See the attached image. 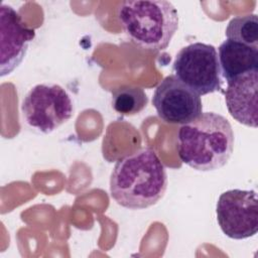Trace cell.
Segmentation results:
<instances>
[{"instance_id":"1","label":"cell","mask_w":258,"mask_h":258,"mask_svg":"<svg viewBox=\"0 0 258 258\" xmlns=\"http://www.w3.org/2000/svg\"><path fill=\"white\" fill-rule=\"evenodd\" d=\"M167 183L166 170L158 155L143 147L117 161L110 177V195L124 208L141 210L161 200Z\"/></svg>"},{"instance_id":"2","label":"cell","mask_w":258,"mask_h":258,"mask_svg":"<svg viewBox=\"0 0 258 258\" xmlns=\"http://www.w3.org/2000/svg\"><path fill=\"white\" fill-rule=\"evenodd\" d=\"M176 149L180 160L200 171L223 167L234 148V132L228 119L215 112L202 113L177 132Z\"/></svg>"},{"instance_id":"3","label":"cell","mask_w":258,"mask_h":258,"mask_svg":"<svg viewBox=\"0 0 258 258\" xmlns=\"http://www.w3.org/2000/svg\"><path fill=\"white\" fill-rule=\"evenodd\" d=\"M117 18L135 45L153 52L165 49L178 28L177 11L166 0L123 1Z\"/></svg>"},{"instance_id":"4","label":"cell","mask_w":258,"mask_h":258,"mask_svg":"<svg viewBox=\"0 0 258 258\" xmlns=\"http://www.w3.org/2000/svg\"><path fill=\"white\" fill-rule=\"evenodd\" d=\"M21 113L30 127L48 134L71 119L74 106L70 95L62 87L39 84L25 95Z\"/></svg>"},{"instance_id":"5","label":"cell","mask_w":258,"mask_h":258,"mask_svg":"<svg viewBox=\"0 0 258 258\" xmlns=\"http://www.w3.org/2000/svg\"><path fill=\"white\" fill-rule=\"evenodd\" d=\"M173 72L180 82L200 96L221 90L218 52L212 44L195 42L182 47L173 61Z\"/></svg>"},{"instance_id":"6","label":"cell","mask_w":258,"mask_h":258,"mask_svg":"<svg viewBox=\"0 0 258 258\" xmlns=\"http://www.w3.org/2000/svg\"><path fill=\"white\" fill-rule=\"evenodd\" d=\"M217 221L229 238L243 240L258 232V200L255 190L230 189L218 200Z\"/></svg>"},{"instance_id":"7","label":"cell","mask_w":258,"mask_h":258,"mask_svg":"<svg viewBox=\"0 0 258 258\" xmlns=\"http://www.w3.org/2000/svg\"><path fill=\"white\" fill-rule=\"evenodd\" d=\"M152 105L158 117L168 124H186L203 113L200 95L174 75L165 77L155 88Z\"/></svg>"},{"instance_id":"8","label":"cell","mask_w":258,"mask_h":258,"mask_svg":"<svg viewBox=\"0 0 258 258\" xmlns=\"http://www.w3.org/2000/svg\"><path fill=\"white\" fill-rule=\"evenodd\" d=\"M0 75L4 77L21 63L35 31L26 25L13 7L3 3L0 7Z\"/></svg>"},{"instance_id":"9","label":"cell","mask_w":258,"mask_h":258,"mask_svg":"<svg viewBox=\"0 0 258 258\" xmlns=\"http://www.w3.org/2000/svg\"><path fill=\"white\" fill-rule=\"evenodd\" d=\"M227 85L225 101L230 115L239 123L256 128L258 124V70L246 73Z\"/></svg>"},{"instance_id":"10","label":"cell","mask_w":258,"mask_h":258,"mask_svg":"<svg viewBox=\"0 0 258 258\" xmlns=\"http://www.w3.org/2000/svg\"><path fill=\"white\" fill-rule=\"evenodd\" d=\"M218 59L221 75L227 84L246 73L258 70V49L231 39L220 44Z\"/></svg>"},{"instance_id":"11","label":"cell","mask_w":258,"mask_h":258,"mask_svg":"<svg viewBox=\"0 0 258 258\" xmlns=\"http://www.w3.org/2000/svg\"><path fill=\"white\" fill-rule=\"evenodd\" d=\"M147 104V95L139 87L123 86L112 93L113 109L124 116H132L140 113Z\"/></svg>"},{"instance_id":"12","label":"cell","mask_w":258,"mask_h":258,"mask_svg":"<svg viewBox=\"0 0 258 258\" xmlns=\"http://www.w3.org/2000/svg\"><path fill=\"white\" fill-rule=\"evenodd\" d=\"M227 39L258 49V18L256 14L237 16L230 20L225 32Z\"/></svg>"}]
</instances>
